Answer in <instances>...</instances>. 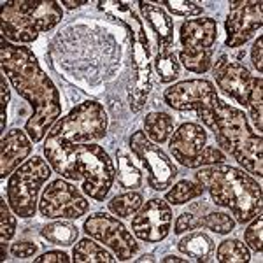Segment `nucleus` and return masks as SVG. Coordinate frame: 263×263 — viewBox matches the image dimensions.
Listing matches in <instances>:
<instances>
[{"instance_id":"f257e3e1","label":"nucleus","mask_w":263,"mask_h":263,"mask_svg":"<svg viewBox=\"0 0 263 263\" xmlns=\"http://www.w3.org/2000/svg\"><path fill=\"white\" fill-rule=\"evenodd\" d=\"M2 72L14 90L30 104L32 116L25 132L33 142H41L62 116V99L51 78L41 69L35 54L28 48L12 44L2 37L0 41Z\"/></svg>"},{"instance_id":"f03ea898","label":"nucleus","mask_w":263,"mask_h":263,"mask_svg":"<svg viewBox=\"0 0 263 263\" xmlns=\"http://www.w3.org/2000/svg\"><path fill=\"white\" fill-rule=\"evenodd\" d=\"M197 114L214 134L219 147L230 153L249 174L263 177L261 135L251 128L244 111L219 100L214 109L198 111Z\"/></svg>"},{"instance_id":"7ed1b4c3","label":"nucleus","mask_w":263,"mask_h":263,"mask_svg":"<svg viewBox=\"0 0 263 263\" xmlns=\"http://www.w3.org/2000/svg\"><path fill=\"white\" fill-rule=\"evenodd\" d=\"M195 179L211 193L214 205L230 211L237 223H249L261 213V186L240 168L224 163L202 167Z\"/></svg>"},{"instance_id":"20e7f679","label":"nucleus","mask_w":263,"mask_h":263,"mask_svg":"<svg viewBox=\"0 0 263 263\" xmlns=\"http://www.w3.org/2000/svg\"><path fill=\"white\" fill-rule=\"evenodd\" d=\"M63 18L53 0H14L2 4V37L12 44H28L54 28Z\"/></svg>"},{"instance_id":"39448f33","label":"nucleus","mask_w":263,"mask_h":263,"mask_svg":"<svg viewBox=\"0 0 263 263\" xmlns=\"http://www.w3.org/2000/svg\"><path fill=\"white\" fill-rule=\"evenodd\" d=\"M51 177V167L41 156H33L20 165L11 174L7 182V203L21 219H28L35 216L37 197L44 182Z\"/></svg>"},{"instance_id":"423d86ee","label":"nucleus","mask_w":263,"mask_h":263,"mask_svg":"<svg viewBox=\"0 0 263 263\" xmlns=\"http://www.w3.org/2000/svg\"><path fill=\"white\" fill-rule=\"evenodd\" d=\"M109 118L104 105L95 100H86L58 120L48 132V137H60L72 144H90L105 135Z\"/></svg>"},{"instance_id":"0eeeda50","label":"nucleus","mask_w":263,"mask_h":263,"mask_svg":"<svg viewBox=\"0 0 263 263\" xmlns=\"http://www.w3.org/2000/svg\"><path fill=\"white\" fill-rule=\"evenodd\" d=\"M78 168L83 177V193L97 202H104L109 195L116 176L112 160L102 146L76 144Z\"/></svg>"},{"instance_id":"6e6552de","label":"nucleus","mask_w":263,"mask_h":263,"mask_svg":"<svg viewBox=\"0 0 263 263\" xmlns=\"http://www.w3.org/2000/svg\"><path fill=\"white\" fill-rule=\"evenodd\" d=\"M83 230L88 237L97 242L107 246L120 261H128L139 253V244L126 230V227L120 219L105 213H95L88 216L83 224Z\"/></svg>"},{"instance_id":"1a4fd4ad","label":"nucleus","mask_w":263,"mask_h":263,"mask_svg":"<svg viewBox=\"0 0 263 263\" xmlns=\"http://www.w3.org/2000/svg\"><path fill=\"white\" fill-rule=\"evenodd\" d=\"M130 149L147 172V184L155 192H165L171 188L177 176L176 165L160 146L151 142L142 130H137L130 137Z\"/></svg>"},{"instance_id":"9d476101","label":"nucleus","mask_w":263,"mask_h":263,"mask_svg":"<svg viewBox=\"0 0 263 263\" xmlns=\"http://www.w3.org/2000/svg\"><path fill=\"white\" fill-rule=\"evenodd\" d=\"M90 202L74 184L57 179L41 195L39 211L48 219H78L88 213Z\"/></svg>"},{"instance_id":"9b49d317","label":"nucleus","mask_w":263,"mask_h":263,"mask_svg":"<svg viewBox=\"0 0 263 263\" xmlns=\"http://www.w3.org/2000/svg\"><path fill=\"white\" fill-rule=\"evenodd\" d=\"M163 100L176 111H209L218 105L216 86L207 79H188L163 91Z\"/></svg>"},{"instance_id":"f8f14e48","label":"nucleus","mask_w":263,"mask_h":263,"mask_svg":"<svg viewBox=\"0 0 263 263\" xmlns=\"http://www.w3.org/2000/svg\"><path fill=\"white\" fill-rule=\"evenodd\" d=\"M172 216L171 203L167 200L151 198L146 203H142L141 209L135 213L134 219H132V230L142 242H160L171 232Z\"/></svg>"},{"instance_id":"ddd939ff","label":"nucleus","mask_w":263,"mask_h":263,"mask_svg":"<svg viewBox=\"0 0 263 263\" xmlns=\"http://www.w3.org/2000/svg\"><path fill=\"white\" fill-rule=\"evenodd\" d=\"M263 4L258 2H230V12L224 21L228 48H240L261 28Z\"/></svg>"},{"instance_id":"4468645a","label":"nucleus","mask_w":263,"mask_h":263,"mask_svg":"<svg viewBox=\"0 0 263 263\" xmlns=\"http://www.w3.org/2000/svg\"><path fill=\"white\" fill-rule=\"evenodd\" d=\"M216 84L223 93L237 100V104L248 107L249 95H251L253 76L242 63L228 60L227 54H221L213 67Z\"/></svg>"},{"instance_id":"2eb2a0df","label":"nucleus","mask_w":263,"mask_h":263,"mask_svg":"<svg viewBox=\"0 0 263 263\" xmlns=\"http://www.w3.org/2000/svg\"><path fill=\"white\" fill-rule=\"evenodd\" d=\"M32 142L30 135L20 128H12L2 135V142H0V177L2 179H6V176H11L20 165L25 163L33 149Z\"/></svg>"},{"instance_id":"dca6fc26","label":"nucleus","mask_w":263,"mask_h":263,"mask_svg":"<svg viewBox=\"0 0 263 263\" xmlns=\"http://www.w3.org/2000/svg\"><path fill=\"white\" fill-rule=\"evenodd\" d=\"M205 146L207 132L198 123H182L171 137V153L174 160H177L186 168Z\"/></svg>"},{"instance_id":"f3484780","label":"nucleus","mask_w":263,"mask_h":263,"mask_svg":"<svg viewBox=\"0 0 263 263\" xmlns=\"http://www.w3.org/2000/svg\"><path fill=\"white\" fill-rule=\"evenodd\" d=\"M44 156L48 163L54 168L63 179L83 181L78 168V155L76 144H72L60 137H46L44 141Z\"/></svg>"},{"instance_id":"a211bd4d","label":"nucleus","mask_w":263,"mask_h":263,"mask_svg":"<svg viewBox=\"0 0 263 263\" xmlns=\"http://www.w3.org/2000/svg\"><path fill=\"white\" fill-rule=\"evenodd\" d=\"M179 41L182 49H213L218 41V25L213 18L188 20L181 25Z\"/></svg>"},{"instance_id":"6ab92c4d","label":"nucleus","mask_w":263,"mask_h":263,"mask_svg":"<svg viewBox=\"0 0 263 263\" xmlns=\"http://www.w3.org/2000/svg\"><path fill=\"white\" fill-rule=\"evenodd\" d=\"M141 6V12L144 20L149 23L151 30L156 33V41H158L160 49H167L172 46L174 41V21L167 12L163 11V7L155 6L151 2H139Z\"/></svg>"},{"instance_id":"aec40b11","label":"nucleus","mask_w":263,"mask_h":263,"mask_svg":"<svg viewBox=\"0 0 263 263\" xmlns=\"http://www.w3.org/2000/svg\"><path fill=\"white\" fill-rule=\"evenodd\" d=\"M177 249L186 256L195 258L197 261H209L214 253V240L207 233L193 232L182 237L177 244Z\"/></svg>"},{"instance_id":"412c9836","label":"nucleus","mask_w":263,"mask_h":263,"mask_svg":"<svg viewBox=\"0 0 263 263\" xmlns=\"http://www.w3.org/2000/svg\"><path fill=\"white\" fill-rule=\"evenodd\" d=\"M116 260L118 258L114 256V253L99 246L91 237L81 239L72 251V261L76 263H114Z\"/></svg>"},{"instance_id":"4be33fe9","label":"nucleus","mask_w":263,"mask_h":263,"mask_svg":"<svg viewBox=\"0 0 263 263\" xmlns=\"http://www.w3.org/2000/svg\"><path fill=\"white\" fill-rule=\"evenodd\" d=\"M144 134L155 144H163L174 134V118L167 112H149L144 118Z\"/></svg>"},{"instance_id":"5701e85b","label":"nucleus","mask_w":263,"mask_h":263,"mask_svg":"<svg viewBox=\"0 0 263 263\" xmlns=\"http://www.w3.org/2000/svg\"><path fill=\"white\" fill-rule=\"evenodd\" d=\"M41 235L54 246H72L79 237V228L69 221H54L46 224Z\"/></svg>"},{"instance_id":"b1692460","label":"nucleus","mask_w":263,"mask_h":263,"mask_svg":"<svg viewBox=\"0 0 263 263\" xmlns=\"http://www.w3.org/2000/svg\"><path fill=\"white\" fill-rule=\"evenodd\" d=\"M205 188L200 184L198 181H179L165 193V200H167L171 205H182L186 202H192L195 198L202 197Z\"/></svg>"},{"instance_id":"393cba45","label":"nucleus","mask_w":263,"mask_h":263,"mask_svg":"<svg viewBox=\"0 0 263 263\" xmlns=\"http://www.w3.org/2000/svg\"><path fill=\"white\" fill-rule=\"evenodd\" d=\"M142 203H144L142 193L130 190V192H126V193L116 195L111 202H107V207L114 216H118V218H132V216L141 209Z\"/></svg>"},{"instance_id":"a878e982","label":"nucleus","mask_w":263,"mask_h":263,"mask_svg":"<svg viewBox=\"0 0 263 263\" xmlns=\"http://www.w3.org/2000/svg\"><path fill=\"white\" fill-rule=\"evenodd\" d=\"M155 70L158 74L160 83H174L177 78H179L181 72V63L177 62L176 53L167 48V49H160V53L156 54L155 58Z\"/></svg>"},{"instance_id":"bb28decb","label":"nucleus","mask_w":263,"mask_h":263,"mask_svg":"<svg viewBox=\"0 0 263 263\" xmlns=\"http://www.w3.org/2000/svg\"><path fill=\"white\" fill-rule=\"evenodd\" d=\"M118 160V181H120L121 188L125 190H135L142 184V174L132 162L128 153L118 151L116 153Z\"/></svg>"},{"instance_id":"cd10ccee","label":"nucleus","mask_w":263,"mask_h":263,"mask_svg":"<svg viewBox=\"0 0 263 263\" xmlns=\"http://www.w3.org/2000/svg\"><path fill=\"white\" fill-rule=\"evenodd\" d=\"M214 49H181L179 60L186 70L195 74H205L213 67Z\"/></svg>"},{"instance_id":"c85d7f7f","label":"nucleus","mask_w":263,"mask_h":263,"mask_svg":"<svg viewBox=\"0 0 263 263\" xmlns=\"http://www.w3.org/2000/svg\"><path fill=\"white\" fill-rule=\"evenodd\" d=\"M216 260L219 263H244L251 260V251H249L248 244L237 239H228L218 246Z\"/></svg>"},{"instance_id":"c756f323","label":"nucleus","mask_w":263,"mask_h":263,"mask_svg":"<svg viewBox=\"0 0 263 263\" xmlns=\"http://www.w3.org/2000/svg\"><path fill=\"white\" fill-rule=\"evenodd\" d=\"M248 107H249V118H251L254 130L258 132V135H261V128H263V79L260 76H258V78H253L251 95H249Z\"/></svg>"},{"instance_id":"7c9ffc66","label":"nucleus","mask_w":263,"mask_h":263,"mask_svg":"<svg viewBox=\"0 0 263 263\" xmlns=\"http://www.w3.org/2000/svg\"><path fill=\"white\" fill-rule=\"evenodd\" d=\"M237 221L227 213H207L205 216L202 214V228H209L219 235H227V233L233 232Z\"/></svg>"},{"instance_id":"2f4dec72","label":"nucleus","mask_w":263,"mask_h":263,"mask_svg":"<svg viewBox=\"0 0 263 263\" xmlns=\"http://www.w3.org/2000/svg\"><path fill=\"white\" fill-rule=\"evenodd\" d=\"M227 160V155L214 146H205L198 153L197 156L190 162L188 168H200V167H211V165H219Z\"/></svg>"},{"instance_id":"473e14b6","label":"nucleus","mask_w":263,"mask_h":263,"mask_svg":"<svg viewBox=\"0 0 263 263\" xmlns=\"http://www.w3.org/2000/svg\"><path fill=\"white\" fill-rule=\"evenodd\" d=\"M11 209L9 203L0 200V240L2 242H9L16 233V214Z\"/></svg>"},{"instance_id":"72a5a7b5","label":"nucleus","mask_w":263,"mask_h":263,"mask_svg":"<svg viewBox=\"0 0 263 263\" xmlns=\"http://www.w3.org/2000/svg\"><path fill=\"white\" fill-rule=\"evenodd\" d=\"M244 240L253 251L261 253L263 249V216L261 213H258L254 218L251 219V224L246 228L244 232Z\"/></svg>"},{"instance_id":"f704fd0d","label":"nucleus","mask_w":263,"mask_h":263,"mask_svg":"<svg viewBox=\"0 0 263 263\" xmlns=\"http://www.w3.org/2000/svg\"><path fill=\"white\" fill-rule=\"evenodd\" d=\"M162 6L167 7L172 14L177 16H198L203 12V7L198 6L197 2H186V0H165V2H160Z\"/></svg>"},{"instance_id":"c9c22d12","label":"nucleus","mask_w":263,"mask_h":263,"mask_svg":"<svg viewBox=\"0 0 263 263\" xmlns=\"http://www.w3.org/2000/svg\"><path fill=\"white\" fill-rule=\"evenodd\" d=\"M202 228V214H195V213H182L177 218L176 224H174V233L181 235L184 232L190 230H198Z\"/></svg>"},{"instance_id":"e433bc0d","label":"nucleus","mask_w":263,"mask_h":263,"mask_svg":"<svg viewBox=\"0 0 263 263\" xmlns=\"http://www.w3.org/2000/svg\"><path fill=\"white\" fill-rule=\"evenodd\" d=\"M37 244L33 242H16L11 246V254L14 258H20V260H25V258H30L37 253Z\"/></svg>"},{"instance_id":"4c0bfd02","label":"nucleus","mask_w":263,"mask_h":263,"mask_svg":"<svg viewBox=\"0 0 263 263\" xmlns=\"http://www.w3.org/2000/svg\"><path fill=\"white\" fill-rule=\"evenodd\" d=\"M0 91H2V121H0V130L6 132V121H7V104H9L11 100V90L9 86H7V81H6V74L2 76V79H0Z\"/></svg>"},{"instance_id":"58836bf2","label":"nucleus","mask_w":263,"mask_h":263,"mask_svg":"<svg viewBox=\"0 0 263 263\" xmlns=\"http://www.w3.org/2000/svg\"><path fill=\"white\" fill-rule=\"evenodd\" d=\"M251 62L254 65V69L258 72H263V37H258L253 44V49H251Z\"/></svg>"},{"instance_id":"ea45409f","label":"nucleus","mask_w":263,"mask_h":263,"mask_svg":"<svg viewBox=\"0 0 263 263\" xmlns=\"http://www.w3.org/2000/svg\"><path fill=\"white\" fill-rule=\"evenodd\" d=\"M72 258H69V254L63 253V251H48L44 254H41L39 258H35V263H51V261H57V263H69Z\"/></svg>"},{"instance_id":"a19ab883","label":"nucleus","mask_w":263,"mask_h":263,"mask_svg":"<svg viewBox=\"0 0 263 263\" xmlns=\"http://www.w3.org/2000/svg\"><path fill=\"white\" fill-rule=\"evenodd\" d=\"M88 0H76V2H72V0H65V2H62V6H65L67 9H78V7L81 6H86Z\"/></svg>"},{"instance_id":"79ce46f5","label":"nucleus","mask_w":263,"mask_h":263,"mask_svg":"<svg viewBox=\"0 0 263 263\" xmlns=\"http://www.w3.org/2000/svg\"><path fill=\"white\" fill-rule=\"evenodd\" d=\"M0 260H7V242H2V249H0Z\"/></svg>"},{"instance_id":"37998d69","label":"nucleus","mask_w":263,"mask_h":263,"mask_svg":"<svg viewBox=\"0 0 263 263\" xmlns=\"http://www.w3.org/2000/svg\"><path fill=\"white\" fill-rule=\"evenodd\" d=\"M163 263H171V261H186L184 258H177V256H165L162 258Z\"/></svg>"},{"instance_id":"c03bdc74","label":"nucleus","mask_w":263,"mask_h":263,"mask_svg":"<svg viewBox=\"0 0 263 263\" xmlns=\"http://www.w3.org/2000/svg\"><path fill=\"white\" fill-rule=\"evenodd\" d=\"M137 261H155V258H153V254H144V256L139 258Z\"/></svg>"}]
</instances>
